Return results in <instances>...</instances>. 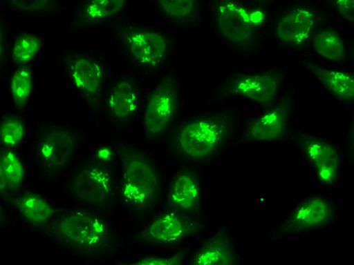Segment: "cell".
<instances>
[{
    "instance_id": "6da1fadb",
    "label": "cell",
    "mask_w": 354,
    "mask_h": 265,
    "mask_svg": "<svg viewBox=\"0 0 354 265\" xmlns=\"http://www.w3.org/2000/svg\"><path fill=\"white\" fill-rule=\"evenodd\" d=\"M245 114L241 107L229 104L184 114L165 143L168 157L201 171L214 166L235 148Z\"/></svg>"
},
{
    "instance_id": "7a4b0ae2",
    "label": "cell",
    "mask_w": 354,
    "mask_h": 265,
    "mask_svg": "<svg viewBox=\"0 0 354 265\" xmlns=\"http://www.w3.org/2000/svg\"><path fill=\"white\" fill-rule=\"evenodd\" d=\"M282 1L209 0L207 21L212 35L229 55L254 60L270 45L273 14Z\"/></svg>"
},
{
    "instance_id": "3957f363",
    "label": "cell",
    "mask_w": 354,
    "mask_h": 265,
    "mask_svg": "<svg viewBox=\"0 0 354 265\" xmlns=\"http://www.w3.org/2000/svg\"><path fill=\"white\" fill-rule=\"evenodd\" d=\"M41 237L89 265L118 259L124 252V235H120L112 217L82 206L61 208Z\"/></svg>"
},
{
    "instance_id": "277c9868",
    "label": "cell",
    "mask_w": 354,
    "mask_h": 265,
    "mask_svg": "<svg viewBox=\"0 0 354 265\" xmlns=\"http://www.w3.org/2000/svg\"><path fill=\"white\" fill-rule=\"evenodd\" d=\"M112 138L118 150L121 213L138 227L162 206L165 172L153 150L124 136Z\"/></svg>"
},
{
    "instance_id": "5b68a950",
    "label": "cell",
    "mask_w": 354,
    "mask_h": 265,
    "mask_svg": "<svg viewBox=\"0 0 354 265\" xmlns=\"http://www.w3.org/2000/svg\"><path fill=\"white\" fill-rule=\"evenodd\" d=\"M109 38L124 70L145 84L170 69L176 53L187 40L165 26L127 17L112 24Z\"/></svg>"
},
{
    "instance_id": "8992f818",
    "label": "cell",
    "mask_w": 354,
    "mask_h": 265,
    "mask_svg": "<svg viewBox=\"0 0 354 265\" xmlns=\"http://www.w3.org/2000/svg\"><path fill=\"white\" fill-rule=\"evenodd\" d=\"M85 140L84 130L73 124L55 119H39L33 124L31 159L43 190L48 193L62 186L82 155Z\"/></svg>"
},
{
    "instance_id": "52a82bcc",
    "label": "cell",
    "mask_w": 354,
    "mask_h": 265,
    "mask_svg": "<svg viewBox=\"0 0 354 265\" xmlns=\"http://www.w3.org/2000/svg\"><path fill=\"white\" fill-rule=\"evenodd\" d=\"M66 198L74 204L113 217L121 213L117 165L80 155L62 184Z\"/></svg>"
},
{
    "instance_id": "ba28073f",
    "label": "cell",
    "mask_w": 354,
    "mask_h": 265,
    "mask_svg": "<svg viewBox=\"0 0 354 265\" xmlns=\"http://www.w3.org/2000/svg\"><path fill=\"white\" fill-rule=\"evenodd\" d=\"M184 115L182 82L177 70L168 69L146 85L140 121V144L151 150L165 145Z\"/></svg>"
},
{
    "instance_id": "9c48e42d",
    "label": "cell",
    "mask_w": 354,
    "mask_h": 265,
    "mask_svg": "<svg viewBox=\"0 0 354 265\" xmlns=\"http://www.w3.org/2000/svg\"><path fill=\"white\" fill-rule=\"evenodd\" d=\"M292 74L287 65L258 70L232 66L214 85L205 106H218L229 99H239L260 109L268 108L277 101Z\"/></svg>"
},
{
    "instance_id": "30bf717a",
    "label": "cell",
    "mask_w": 354,
    "mask_h": 265,
    "mask_svg": "<svg viewBox=\"0 0 354 265\" xmlns=\"http://www.w3.org/2000/svg\"><path fill=\"white\" fill-rule=\"evenodd\" d=\"M59 67L66 84L94 119L111 77L106 52L100 48L65 47L60 52Z\"/></svg>"
},
{
    "instance_id": "8fae6325",
    "label": "cell",
    "mask_w": 354,
    "mask_h": 265,
    "mask_svg": "<svg viewBox=\"0 0 354 265\" xmlns=\"http://www.w3.org/2000/svg\"><path fill=\"white\" fill-rule=\"evenodd\" d=\"M327 21L322 0L282 1L270 23V43L281 53L304 55L315 33Z\"/></svg>"
},
{
    "instance_id": "7c38bea8",
    "label": "cell",
    "mask_w": 354,
    "mask_h": 265,
    "mask_svg": "<svg viewBox=\"0 0 354 265\" xmlns=\"http://www.w3.org/2000/svg\"><path fill=\"white\" fill-rule=\"evenodd\" d=\"M295 95L297 79L292 72L273 106L257 113L245 114L235 147L289 144L295 126Z\"/></svg>"
},
{
    "instance_id": "4fadbf2b",
    "label": "cell",
    "mask_w": 354,
    "mask_h": 265,
    "mask_svg": "<svg viewBox=\"0 0 354 265\" xmlns=\"http://www.w3.org/2000/svg\"><path fill=\"white\" fill-rule=\"evenodd\" d=\"M146 85L126 70L112 75L94 118L97 128L113 136H123L139 125Z\"/></svg>"
},
{
    "instance_id": "5bb4252c",
    "label": "cell",
    "mask_w": 354,
    "mask_h": 265,
    "mask_svg": "<svg viewBox=\"0 0 354 265\" xmlns=\"http://www.w3.org/2000/svg\"><path fill=\"white\" fill-rule=\"evenodd\" d=\"M209 230L206 216L194 217L161 208L134 232L124 235V251L145 247L158 250H175L185 242L198 239Z\"/></svg>"
},
{
    "instance_id": "9a60e30c",
    "label": "cell",
    "mask_w": 354,
    "mask_h": 265,
    "mask_svg": "<svg viewBox=\"0 0 354 265\" xmlns=\"http://www.w3.org/2000/svg\"><path fill=\"white\" fill-rule=\"evenodd\" d=\"M289 144L308 168L319 190L332 194L340 186L348 166L340 144L326 136L295 125Z\"/></svg>"
},
{
    "instance_id": "2e32d148",
    "label": "cell",
    "mask_w": 354,
    "mask_h": 265,
    "mask_svg": "<svg viewBox=\"0 0 354 265\" xmlns=\"http://www.w3.org/2000/svg\"><path fill=\"white\" fill-rule=\"evenodd\" d=\"M340 219V210L331 194L317 190L302 197L280 219L270 233L267 242L322 232L333 228Z\"/></svg>"
},
{
    "instance_id": "e0dca14e",
    "label": "cell",
    "mask_w": 354,
    "mask_h": 265,
    "mask_svg": "<svg viewBox=\"0 0 354 265\" xmlns=\"http://www.w3.org/2000/svg\"><path fill=\"white\" fill-rule=\"evenodd\" d=\"M201 170L178 165L166 181L161 208L185 215L205 216V193Z\"/></svg>"
},
{
    "instance_id": "ac0fdd59",
    "label": "cell",
    "mask_w": 354,
    "mask_h": 265,
    "mask_svg": "<svg viewBox=\"0 0 354 265\" xmlns=\"http://www.w3.org/2000/svg\"><path fill=\"white\" fill-rule=\"evenodd\" d=\"M184 265H243L238 239L230 226L219 222L189 245Z\"/></svg>"
},
{
    "instance_id": "d6986e66",
    "label": "cell",
    "mask_w": 354,
    "mask_h": 265,
    "mask_svg": "<svg viewBox=\"0 0 354 265\" xmlns=\"http://www.w3.org/2000/svg\"><path fill=\"white\" fill-rule=\"evenodd\" d=\"M17 222L36 235L45 233L59 214L61 208L43 189L26 186L6 203Z\"/></svg>"
},
{
    "instance_id": "ffe728a7",
    "label": "cell",
    "mask_w": 354,
    "mask_h": 265,
    "mask_svg": "<svg viewBox=\"0 0 354 265\" xmlns=\"http://www.w3.org/2000/svg\"><path fill=\"white\" fill-rule=\"evenodd\" d=\"M129 8L126 0H77L71 6L70 21L65 35L79 31L111 28L126 18Z\"/></svg>"
},
{
    "instance_id": "44dd1931",
    "label": "cell",
    "mask_w": 354,
    "mask_h": 265,
    "mask_svg": "<svg viewBox=\"0 0 354 265\" xmlns=\"http://www.w3.org/2000/svg\"><path fill=\"white\" fill-rule=\"evenodd\" d=\"M301 56L322 64L353 67V32L327 21L315 33L306 52Z\"/></svg>"
},
{
    "instance_id": "7402d4cb",
    "label": "cell",
    "mask_w": 354,
    "mask_h": 265,
    "mask_svg": "<svg viewBox=\"0 0 354 265\" xmlns=\"http://www.w3.org/2000/svg\"><path fill=\"white\" fill-rule=\"evenodd\" d=\"M299 64L306 70L324 93L333 103L353 108L354 104V69L351 66L322 64L306 57L297 56Z\"/></svg>"
},
{
    "instance_id": "603a6c76",
    "label": "cell",
    "mask_w": 354,
    "mask_h": 265,
    "mask_svg": "<svg viewBox=\"0 0 354 265\" xmlns=\"http://www.w3.org/2000/svg\"><path fill=\"white\" fill-rule=\"evenodd\" d=\"M152 6L166 28L185 39L198 32L207 19L205 0H153Z\"/></svg>"
},
{
    "instance_id": "cb8c5ba5",
    "label": "cell",
    "mask_w": 354,
    "mask_h": 265,
    "mask_svg": "<svg viewBox=\"0 0 354 265\" xmlns=\"http://www.w3.org/2000/svg\"><path fill=\"white\" fill-rule=\"evenodd\" d=\"M12 109L28 114L31 103L38 90L36 66L9 68L3 81Z\"/></svg>"
},
{
    "instance_id": "d4e9b609",
    "label": "cell",
    "mask_w": 354,
    "mask_h": 265,
    "mask_svg": "<svg viewBox=\"0 0 354 265\" xmlns=\"http://www.w3.org/2000/svg\"><path fill=\"white\" fill-rule=\"evenodd\" d=\"M2 13L33 21H50L60 18L68 7L59 0H5L0 1Z\"/></svg>"
},
{
    "instance_id": "484cf974",
    "label": "cell",
    "mask_w": 354,
    "mask_h": 265,
    "mask_svg": "<svg viewBox=\"0 0 354 265\" xmlns=\"http://www.w3.org/2000/svg\"><path fill=\"white\" fill-rule=\"evenodd\" d=\"M46 45V37L35 31L12 34L8 52L9 68L36 65L45 52Z\"/></svg>"
},
{
    "instance_id": "4316f807",
    "label": "cell",
    "mask_w": 354,
    "mask_h": 265,
    "mask_svg": "<svg viewBox=\"0 0 354 265\" xmlns=\"http://www.w3.org/2000/svg\"><path fill=\"white\" fill-rule=\"evenodd\" d=\"M33 124L28 114L9 109L0 114V147L21 150L30 140Z\"/></svg>"
},
{
    "instance_id": "83f0119b",
    "label": "cell",
    "mask_w": 354,
    "mask_h": 265,
    "mask_svg": "<svg viewBox=\"0 0 354 265\" xmlns=\"http://www.w3.org/2000/svg\"><path fill=\"white\" fill-rule=\"evenodd\" d=\"M1 149V162L10 196L28 186V164L21 150ZM10 197V198H11Z\"/></svg>"
},
{
    "instance_id": "f1b7e54d",
    "label": "cell",
    "mask_w": 354,
    "mask_h": 265,
    "mask_svg": "<svg viewBox=\"0 0 354 265\" xmlns=\"http://www.w3.org/2000/svg\"><path fill=\"white\" fill-rule=\"evenodd\" d=\"M189 245L170 252L144 255L133 259H118L113 265H184Z\"/></svg>"
},
{
    "instance_id": "f546056e",
    "label": "cell",
    "mask_w": 354,
    "mask_h": 265,
    "mask_svg": "<svg viewBox=\"0 0 354 265\" xmlns=\"http://www.w3.org/2000/svg\"><path fill=\"white\" fill-rule=\"evenodd\" d=\"M327 19L348 32H353L354 14L353 0H322Z\"/></svg>"
},
{
    "instance_id": "4dcf8cb0",
    "label": "cell",
    "mask_w": 354,
    "mask_h": 265,
    "mask_svg": "<svg viewBox=\"0 0 354 265\" xmlns=\"http://www.w3.org/2000/svg\"><path fill=\"white\" fill-rule=\"evenodd\" d=\"M12 34L8 16L0 12V82L3 81L9 70L8 52Z\"/></svg>"
},
{
    "instance_id": "1f68e13d",
    "label": "cell",
    "mask_w": 354,
    "mask_h": 265,
    "mask_svg": "<svg viewBox=\"0 0 354 265\" xmlns=\"http://www.w3.org/2000/svg\"><path fill=\"white\" fill-rule=\"evenodd\" d=\"M88 154L93 159L106 164L117 165L118 163V150L113 138L100 141L96 145L93 146Z\"/></svg>"
},
{
    "instance_id": "d6a6232c",
    "label": "cell",
    "mask_w": 354,
    "mask_h": 265,
    "mask_svg": "<svg viewBox=\"0 0 354 265\" xmlns=\"http://www.w3.org/2000/svg\"><path fill=\"white\" fill-rule=\"evenodd\" d=\"M343 148L344 154H345L346 163L353 166L354 160V116L353 112H351L350 118H348V125L344 135V143L341 145Z\"/></svg>"
},
{
    "instance_id": "836d02e7",
    "label": "cell",
    "mask_w": 354,
    "mask_h": 265,
    "mask_svg": "<svg viewBox=\"0 0 354 265\" xmlns=\"http://www.w3.org/2000/svg\"><path fill=\"white\" fill-rule=\"evenodd\" d=\"M17 221L12 215L8 206L0 199V233L16 225Z\"/></svg>"
},
{
    "instance_id": "e575fe53",
    "label": "cell",
    "mask_w": 354,
    "mask_h": 265,
    "mask_svg": "<svg viewBox=\"0 0 354 265\" xmlns=\"http://www.w3.org/2000/svg\"><path fill=\"white\" fill-rule=\"evenodd\" d=\"M10 197L11 196H10L8 187H7L6 181H5L3 167H2L1 162V149H0V199L6 204Z\"/></svg>"
}]
</instances>
